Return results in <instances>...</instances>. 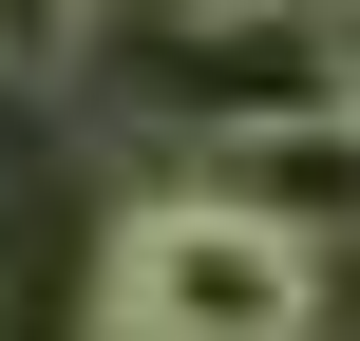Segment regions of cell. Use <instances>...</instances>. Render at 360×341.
<instances>
[{
    "mask_svg": "<svg viewBox=\"0 0 360 341\" xmlns=\"http://www.w3.org/2000/svg\"><path fill=\"white\" fill-rule=\"evenodd\" d=\"M95 323L133 341H323V247L209 209V190H133L95 228Z\"/></svg>",
    "mask_w": 360,
    "mask_h": 341,
    "instance_id": "6da1fadb",
    "label": "cell"
},
{
    "mask_svg": "<svg viewBox=\"0 0 360 341\" xmlns=\"http://www.w3.org/2000/svg\"><path fill=\"white\" fill-rule=\"evenodd\" d=\"M171 190H209V209H247V228H285V247H342V228H360V95H342V114H266V133L190 152Z\"/></svg>",
    "mask_w": 360,
    "mask_h": 341,
    "instance_id": "7a4b0ae2",
    "label": "cell"
},
{
    "mask_svg": "<svg viewBox=\"0 0 360 341\" xmlns=\"http://www.w3.org/2000/svg\"><path fill=\"white\" fill-rule=\"evenodd\" d=\"M114 38V0H0V95H38V76H76Z\"/></svg>",
    "mask_w": 360,
    "mask_h": 341,
    "instance_id": "3957f363",
    "label": "cell"
},
{
    "mask_svg": "<svg viewBox=\"0 0 360 341\" xmlns=\"http://www.w3.org/2000/svg\"><path fill=\"white\" fill-rule=\"evenodd\" d=\"M133 19H323V0H133Z\"/></svg>",
    "mask_w": 360,
    "mask_h": 341,
    "instance_id": "277c9868",
    "label": "cell"
}]
</instances>
